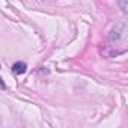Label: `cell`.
<instances>
[{
    "mask_svg": "<svg viewBox=\"0 0 128 128\" xmlns=\"http://www.w3.org/2000/svg\"><path fill=\"white\" fill-rule=\"evenodd\" d=\"M0 88H2V89H5V88H6V86H5V83L2 82V78H0Z\"/></svg>",
    "mask_w": 128,
    "mask_h": 128,
    "instance_id": "2",
    "label": "cell"
},
{
    "mask_svg": "<svg viewBox=\"0 0 128 128\" xmlns=\"http://www.w3.org/2000/svg\"><path fill=\"white\" fill-rule=\"evenodd\" d=\"M26 70H27V65L24 62H17V63H14V66H12V71L15 74H24Z\"/></svg>",
    "mask_w": 128,
    "mask_h": 128,
    "instance_id": "1",
    "label": "cell"
}]
</instances>
